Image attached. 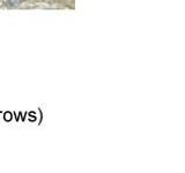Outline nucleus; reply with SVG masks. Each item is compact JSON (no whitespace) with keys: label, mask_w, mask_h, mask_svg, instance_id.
<instances>
[{"label":"nucleus","mask_w":185,"mask_h":173,"mask_svg":"<svg viewBox=\"0 0 185 173\" xmlns=\"http://www.w3.org/2000/svg\"><path fill=\"white\" fill-rule=\"evenodd\" d=\"M9 4H12V5H18V4H20L21 0H7Z\"/></svg>","instance_id":"1"}]
</instances>
